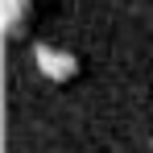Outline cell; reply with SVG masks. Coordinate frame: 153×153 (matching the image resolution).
Returning <instances> with one entry per match:
<instances>
[{"label":"cell","mask_w":153,"mask_h":153,"mask_svg":"<svg viewBox=\"0 0 153 153\" xmlns=\"http://www.w3.org/2000/svg\"><path fill=\"white\" fill-rule=\"evenodd\" d=\"M33 62H37V71L50 79V83H71L79 75V58L66 50H54V46H37L33 50Z\"/></svg>","instance_id":"obj_1"},{"label":"cell","mask_w":153,"mask_h":153,"mask_svg":"<svg viewBox=\"0 0 153 153\" xmlns=\"http://www.w3.org/2000/svg\"><path fill=\"white\" fill-rule=\"evenodd\" d=\"M29 8H33V0H4L0 4V21H4V33H21L29 21Z\"/></svg>","instance_id":"obj_2"},{"label":"cell","mask_w":153,"mask_h":153,"mask_svg":"<svg viewBox=\"0 0 153 153\" xmlns=\"http://www.w3.org/2000/svg\"><path fill=\"white\" fill-rule=\"evenodd\" d=\"M149 145H153V141H149Z\"/></svg>","instance_id":"obj_3"}]
</instances>
